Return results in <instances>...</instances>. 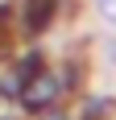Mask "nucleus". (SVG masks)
Here are the masks:
<instances>
[{
	"instance_id": "4",
	"label": "nucleus",
	"mask_w": 116,
	"mask_h": 120,
	"mask_svg": "<svg viewBox=\"0 0 116 120\" xmlns=\"http://www.w3.org/2000/svg\"><path fill=\"white\" fill-rule=\"evenodd\" d=\"M54 120H58V116H54Z\"/></svg>"
},
{
	"instance_id": "1",
	"label": "nucleus",
	"mask_w": 116,
	"mask_h": 120,
	"mask_svg": "<svg viewBox=\"0 0 116 120\" xmlns=\"http://www.w3.org/2000/svg\"><path fill=\"white\" fill-rule=\"evenodd\" d=\"M58 99V79L54 75H37L33 83H25V108H50Z\"/></svg>"
},
{
	"instance_id": "2",
	"label": "nucleus",
	"mask_w": 116,
	"mask_h": 120,
	"mask_svg": "<svg viewBox=\"0 0 116 120\" xmlns=\"http://www.w3.org/2000/svg\"><path fill=\"white\" fill-rule=\"evenodd\" d=\"M50 8H54V0H29V21H33V29H42V21L50 17Z\"/></svg>"
},
{
	"instance_id": "3",
	"label": "nucleus",
	"mask_w": 116,
	"mask_h": 120,
	"mask_svg": "<svg viewBox=\"0 0 116 120\" xmlns=\"http://www.w3.org/2000/svg\"><path fill=\"white\" fill-rule=\"evenodd\" d=\"M112 62H116V41H112Z\"/></svg>"
}]
</instances>
